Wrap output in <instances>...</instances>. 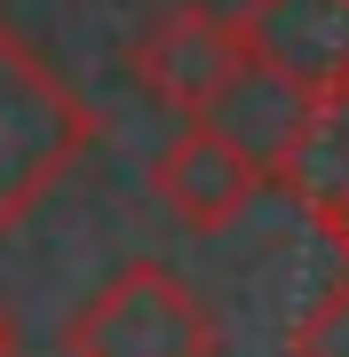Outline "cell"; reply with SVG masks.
<instances>
[{"label": "cell", "instance_id": "6da1fadb", "mask_svg": "<svg viewBox=\"0 0 349 357\" xmlns=\"http://www.w3.org/2000/svg\"><path fill=\"white\" fill-rule=\"evenodd\" d=\"M64 357H222V318L183 270L135 255L64 318Z\"/></svg>", "mask_w": 349, "mask_h": 357}, {"label": "cell", "instance_id": "7a4b0ae2", "mask_svg": "<svg viewBox=\"0 0 349 357\" xmlns=\"http://www.w3.org/2000/svg\"><path fill=\"white\" fill-rule=\"evenodd\" d=\"M95 112L64 88L16 32H0V230H16L56 183L88 159Z\"/></svg>", "mask_w": 349, "mask_h": 357}, {"label": "cell", "instance_id": "3957f363", "mask_svg": "<svg viewBox=\"0 0 349 357\" xmlns=\"http://www.w3.org/2000/svg\"><path fill=\"white\" fill-rule=\"evenodd\" d=\"M238 64H246L238 16L207 8V0H175V8H159L151 24L127 40V79L159 103V112H175V119H199L222 88H231Z\"/></svg>", "mask_w": 349, "mask_h": 357}, {"label": "cell", "instance_id": "277c9868", "mask_svg": "<svg viewBox=\"0 0 349 357\" xmlns=\"http://www.w3.org/2000/svg\"><path fill=\"white\" fill-rule=\"evenodd\" d=\"M151 191H159V206H167L183 230L222 238L246 206L270 191V175H262L231 135H215L207 119H183V128L159 143V159H151Z\"/></svg>", "mask_w": 349, "mask_h": 357}, {"label": "cell", "instance_id": "5b68a950", "mask_svg": "<svg viewBox=\"0 0 349 357\" xmlns=\"http://www.w3.org/2000/svg\"><path fill=\"white\" fill-rule=\"evenodd\" d=\"M238 32H246V56L262 72L294 79L302 96H325L349 79V0H246Z\"/></svg>", "mask_w": 349, "mask_h": 357}, {"label": "cell", "instance_id": "8992f818", "mask_svg": "<svg viewBox=\"0 0 349 357\" xmlns=\"http://www.w3.org/2000/svg\"><path fill=\"white\" fill-rule=\"evenodd\" d=\"M270 183L318 230L349 206V79L325 88V96H310V112H302V128H294V143H286V159H278Z\"/></svg>", "mask_w": 349, "mask_h": 357}, {"label": "cell", "instance_id": "52a82bcc", "mask_svg": "<svg viewBox=\"0 0 349 357\" xmlns=\"http://www.w3.org/2000/svg\"><path fill=\"white\" fill-rule=\"evenodd\" d=\"M302 112H310V96L294 88V79H278V72H262L254 56L231 72V88H222L207 112V128L215 135H231L246 159L262 167V175H278V159H286V143H294V128H302Z\"/></svg>", "mask_w": 349, "mask_h": 357}, {"label": "cell", "instance_id": "ba28073f", "mask_svg": "<svg viewBox=\"0 0 349 357\" xmlns=\"http://www.w3.org/2000/svg\"><path fill=\"white\" fill-rule=\"evenodd\" d=\"M286 357H349V270L318 294L286 333Z\"/></svg>", "mask_w": 349, "mask_h": 357}, {"label": "cell", "instance_id": "9c48e42d", "mask_svg": "<svg viewBox=\"0 0 349 357\" xmlns=\"http://www.w3.org/2000/svg\"><path fill=\"white\" fill-rule=\"evenodd\" d=\"M0 357H24V342H0Z\"/></svg>", "mask_w": 349, "mask_h": 357}]
</instances>
